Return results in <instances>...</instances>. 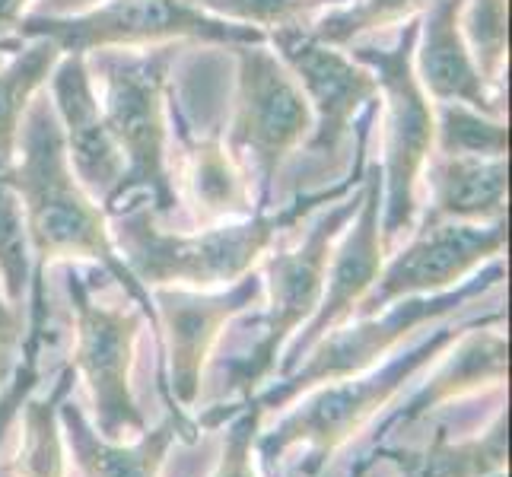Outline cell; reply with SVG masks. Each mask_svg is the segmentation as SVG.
<instances>
[{"label":"cell","instance_id":"cell-20","mask_svg":"<svg viewBox=\"0 0 512 477\" xmlns=\"http://www.w3.org/2000/svg\"><path fill=\"white\" fill-rule=\"evenodd\" d=\"M182 185L191 214L201 226L252 217V185L236 166V159L229 156L217 131H207L201 137L185 134Z\"/></svg>","mask_w":512,"mask_h":477},{"label":"cell","instance_id":"cell-22","mask_svg":"<svg viewBox=\"0 0 512 477\" xmlns=\"http://www.w3.org/2000/svg\"><path fill=\"white\" fill-rule=\"evenodd\" d=\"M64 51L48 39H32L20 45L7 61H0V169L13 166L16 137L29 102L48 83Z\"/></svg>","mask_w":512,"mask_h":477},{"label":"cell","instance_id":"cell-31","mask_svg":"<svg viewBox=\"0 0 512 477\" xmlns=\"http://www.w3.org/2000/svg\"><path fill=\"white\" fill-rule=\"evenodd\" d=\"M26 331L29 325H26L23 306H13L4 296V290H0V392H4V385L13 379L16 366H20Z\"/></svg>","mask_w":512,"mask_h":477},{"label":"cell","instance_id":"cell-1","mask_svg":"<svg viewBox=\"0 0 512 477\" xmlns=\"http://www.w3.org/2000/svg\"><path fill=\"white\" fill-rule=\"evenodd\" d=\"M7 179L16 188L26 214V233L32 245V293H45V271L55 261H96L112 274L115 284L131 296L137 309H144L156 328L153 296L140 287L134 274L118 258L105 210L83 191L74 169L67 163L61 125L48 93L35 96L23 115L16 156L7 169Z\"/></svg>","mask_w":512,"mask_h":477},{"label":"cell","instance_id":"cell-15","mask_svg":"<svg viewBox=\"0 0 512 477\" xmlns=\"http://www.w3.org/2000/svg\"><path fill=\"white\" fill-rule=\"evenodd\" d=\"M51 105H55L67 163L74 169L83 191L105 210L125 172V159L102 118L96 77L90 74L86 55H61L51 70Z\"/></svg>","mask_w":512,"mask_h":477},{"label":"cell","instance_id":"cell-14","mask_svg":"<svg viewBox=\"0 0 512 477\" xmlns=\"http://www.w3.org/2000/svg\"><path fill=\"white\" fill-rule=\"evenodd\" d=\"M385 264V245H382V175L379 166H373L363 179L360 207L353 220L344 229V239L338 249L331 252L325 290L319 299V309L296 334L290 344V357L280 363V379L290 376L293 369L303 363L306 353L319 344L328 331L350 322L357 312L360 299L376 284V277Z\"/></svg>","mask_w":512,"mask_h":477},{"label":"cell","instance_id":"cell-33","mask_svg":"<svg viewBox=\"0 0 512 477\" xmlns=\"http://www.w3.org/2000/svg\"><path fill=\"white\" fill-rule=\"evenodd\" d=\"M102 0H39L32 10V16H77L99 7Z\"/></svg>","mask_w":512,"mask_h":477},{"label":"cell","instance_id":"cell-23","mask_svg":"<svg viewBox=\"0 0 512 477\" xmlns=\"http://www.w3.org/2000/svg\"><path fill=\"white\" fill-rule=\"evenodd\" d=\"M74 388V369H64L48 398H26L23 401V443L10 465L13 477H64V439L58 404Z\"/></svg>","mask_w":512,"mask_h":477},{"label":"cell","instance_id":"cell-24","mask_svg":"<svg viewBox=\"0 0 512 477\" xmlns=\"http://www.w3.org/2000/svg\"><path fill=\"white\" fill-rule=\"evenodd\" d=\"M433 153L471 156V159H506L509 128L506 118L487 115L462 102H433Z\"/></svg>","mask_w":512,"mask_h":477},{"label":"cell","instance_id":"cell-16","mask_svg":"<svg viewBox=\"0 0 512 477\" xmlns=\"http://www.w3.org/2000/svg\"><path fill=\"white\" fill-rule=\"evenodd\" d=\"M465 0H427L420 10L414 45V74L433 102H462L503 118V99L490 93L462 35Z\"/></svg>","mask_w":512,"mask_h":477},{"label":"cell","instance_id":"cell-30","mask_svg":"<svg viewBox=\"0 0 512 477\" xmlns=\"http://www.w3.org/2000/svg\"><path fill=\"white\" fill-rule=\"evenodd\" d=\"M42 338H45V334L26 331V344H23V363L16 366L13 379L4 385V392H0V446L7 443L10 427H13V420L20 417L23 401H26V398L35 392V385H39Z\"/></svg>","mask_w":512,"mask_h":477},{"label":"cell","instance_id":"cell-11","mask_svg":"<svg viewBox=\"0 0 512 477\" xmlns=\"http://www.w3.org/2000/svg\"><path fill=\"white\" fill-rule=\"evenodd\" d=\"M411 242L382 264L376 284L360 299L353 318L376 315L401 299L439 296L452 287H462L465 277L481 271L484 264L503 258L506 220L500 223H423L411 229Z\"/></svg>","mask_w":512,"mask_h":477},{"label":"cell","instance_id":"cell-21","mask_svg":"<svg viewBox=\"0 0 512 477\" xmlns=\"http://www.w3.org/2000/svg\"><path fill=\"white\" fill-rule=\"evenodd\" d=\"M401 477H493L506 471L509 458V414L500 411L484 436L449 439L436 427L433 443L423 452H395Z\"/></svg>","mask_w":512,"mask_h":477},{"label":"cell","instance_id":"cell-34","mask_svg":"<svg viewBox=\"0 0 512 477\" xmlns=\"http://www.w3.org/2000/svg\"><path fill=\"white\" fill-rule=\"evenodd\" d=\"M376 465V458L369 455V458H357V462H353V468H350V477H366V471Z\"/></svg>","mask_w":512,"mask_h":477},{"label":"cell","instance_id":"cell-5","mask_svg":"<svg viewBox=\"0 0 512 477\" xmlns=\"http://www.w3.org/2000/svg\"><path fill=\"white\" fill-rule=\"evenodd\" d=\"M420 13L401 23L392 45H347V55L373 70L376 90L382 99V245H392L408 236L417 220V185L423 166L433 153V102L423 93L414 74V45H417Z\"/></svg>","mask_w":512,"mask_h":477},{"label":"cell","instance_id":"cell-13","mask_svg":"<svg viewBox=\"0 0 512 477\" xmlns=\"http://www.w3.org/2000/svg\"><path fill=\"white\" fill-rule=\"evenodd\" d=\"M264 284L261 274L249 271L229 284L226 293L210 290H185V287H156L153 312L156 328L166 334L169 357V388L172 411L182 417V408H191L204 385V363L214 350L220 331L233 315L261 303Z\"/></svg>","mask_w":512,"mask_h":477},{"label":"cell","instance_id":"cell-17","mask_svg":"<svg viewBox=\"0 0 512 477\" xmlns=\"http://www.w3.org/2000/svg\"><path fill=\"white\" fill-rule=\"evenodd\" d=\"M500 312L484 318L478 325H468L452 341V353L443 357V366L423 382L411 395L408 404H401L398 427H411V423L430 417L433 411L446 408L452 398H462L474 388L484 385H503L509 373V344L500 331Z\"/></svg>","mask_w":512,"mask_h":477},{"label":"cell","instance_id":"cell-26","mask_svg":"<svg viewBox=\"0 0 512 477\" xmlns=\"http://www.w3.org/2000/svg\"><path fill=\"white\" fill-rule=\"evenodd\" d=\"M32 284V245L26 214L7 172H0V290L13 306H23Z\"/></svg>","mask_w":512,"mask_h":477},{"label":"cell","instance_id":"cell-19","mask_svg":"<svg viewBox=\"0 0 512 477\" xmlns=\"http://www.w3.org/2000/svg\"><path fill=\"white\" fill-rule=\"evenodd\" d=\"M427 217L423 223H500L506 220V159H471L430 153L427 166Z\"/></svg>","mask_w":512,"mask_h":477},{"label":"cell","instance_id":"cell-4","mask_svg":"<svg viewBox=\"0 0 512 477\" xmlns=\"http://www.w3.org/2000/svg\"><path fill=\"white\" fill-rule=\"evenodd\" d=\"M462 331V325H443L427 338H420V344H414L408 353L392 357L382 369L322 385L293 414L280 420L271 433L255 439V449L268 477H277L284 458L296 449H306L303 462L296 465V474L319 477L334 452L344 449L369 420L385 411L404 392V385L420 376L439 353L449 350Z\"/></svg>","mask_w":512,"mask_h":477},{"label":"cell","instance_id":"cell-7","mask_svg":"<svg viewBox=\"0 0 512 477\" xmlns=\"http://www.w3.org/2000/svg\"><path fill=\"white\" fill-rule=\"evenodd\" d=\"M503 280V258L490 261L481 268L478 277L465 280L455 293H439V296H414L401 299V306H388L376 315L353 318V325H338L328 331L325 338L306 353V363H299L290 376L280 379L271 392L255 398L261 414L284 408L287 401L299 398L315 385L341 382L350 376L369 373L382 357L404 344V338H417L420 328H430L449 312H458L471 306L474 299H481L490 287H497Z\"/></svg>","mask_w":512,"mask_h":477},{"label":"cell","instance_id":"cell-12","mask_svg":"<svg viewBox=\"0 0 512 477\" xmlns=\"http://www.w3.org/2000/svg\"><path fill=\"white\" fill-rule=\"evenodd\" d=\"M268 45L287 64L312 109V131L303 144L309 159L338 156L366 105L379 102L373 70L357 64L344 48L315 42L303 26L271 29Z\"/></svg>","mask_w":512,"mask_h":477},{"label":"cell","instance_id":"cell-18","mask_svg":"<svg viewBox=\"0 0 512 477\" xmlns=\"http://www.w3.org/2000/svg\"><path fill=\"white\" fill-rule=\"evenodd\" d=\"M58 420H61V436L67 439V449L74 455V465L80 468L83 477H160L166 455L175 436H182L185 443H194V430L188 420H179L175 414L166 417L163 427L153 433L144 430L137 443H109V439L96 436V427L83 417L80 404L64 395L58 404Z\"/></svg>","mask_w":512,"mask_h":477},{"label":"cell","instance_id":"cell-6","mask_svg":"<svg viewBox=\"0 0 512 477\" xmlns=\"http://www.w3.org/2000/svg\"><path fill=\"white\" fill-rule=\"evenodd\" d=\"M236 55V105L229 118L226 150L249 179L255 204H271L277 172L309 140L312 109L287 64L268 42L233 45Z\"/></svg>","mask_w":512,"mask_h":477},{"label":"cell","instance_id":"cell-32","mask_svg":"<svg viewBox=\"0 0 512 477\" xmlns=\"http://www.w3.org/2000/svg\"><path fill=\"white\" fill-rule=\"evenodd\" d=\"M35 0H0V42H10Z\"/></svg>","mask_w":512,"mask_h":477},{"label":"cell","instance_id":"cell-27","mask_svg":"<svg viewBox=\"0 0 512 477\" xmlns=\"http://www.w3.org/2000/svg\"><path fill=\"white\" fill-rule=\"evenodd\" d=\"M458 23L484 83L500 96L506 67V0H465Z\"/></svg>","mask_w":512,"mask_h":477},{"label":"cell","instance_id":"cell-9","mask_svg":"<svg viewBox=\"0 0 512 477\" xmlns=\"http://www.w3.org/2000/svg\"><path fill=\"white\" fill-rule=\"evenodd\" d=\"M16 39H48L64 55H90L102 48H150L166 42L261 45L268 32L210 16L191 0H102L77 16H23Z\"/></svg>","mask_w":512,"mask_h":477},{"label":"cell","instance_id":"cell-35","mask_svg":"<svg viewBox=\"0 0 512 477\" xmlns=\"http://www.w3.org/2000/svg\"><path fill=\"white\" fill-rule=\"evenodd\" d=\"M0 172H7V169H0Z\"/></svg>","mask_w":512,"mask_h":477},{"label":"cell","instance_id":"cell-25","mask_svg":"<svg viewBox=\"0 0 512 477\" xmlns=\"http://www.w3.org/2000/svg\"><path fill=\"white\" fill-rule=\"evenodd\" d=\"M423 7H427V0H344V4L319 13L303 29L315 42L347 48L369 32L401 26L404 20L417 16Z\"/></svg>","mask_w":512,"mask_h":477},{"label":"cell","instance_id":"cell-29","mask_svg":"<svg viewBox=\"0 0 512 477\" xmlns=\"http://www.w3.org/2000/svg\"><path fill=\"white\" fill-rule=\"evenodd\" d=\"M261 408L252 404H242L233 414V420L226 423V430L220 436V452H217V468L210 477H258L255 471V439L261 427Z\"/></svg>","mask_w":512,"mask_h":477},{"label":"cell","instance_id":"cell-3","mask_svg":"<svg viewBox=\"0 0 512 477\" xmlns=\"http://www.w3.org/2000/svg\"><path fill=\"white\" fill-rule=\"evenodd\" d=\"M175 61H179L175 42L150 48H102L86 55L90 74L99 77L102 86V118L125 159V172L105 210H115L121 198L144 194L160 223L175 217L179 191L169 169L166 118V90Z\"/></svg>","mask_w":512,"mask_h":477},{"label":"cell","instance_id":"cell-8","mask_svg":"<svg viewBox=\"0 0 512 477\" xmlns=\"http://www.w3.org/2000/svg\"><path fill=\"white\" fill-rule=\"evenodd\" d=\"M360 194L363 182L360 188H353L344 198L328 204V210H322V217L309 226V233L293 249H284L268 258L261 277L264 293H268V312L261 318V334L242 357H233L226 363V385L220 392L223 398H252L255 388L277 369L280 347L319 309L334 242H338V236L347 229L353 214H357Z\"/></svg>","mask_w":512,"mask_h":477},{"label":"cell","instance_id":"cell-28","mask_svg":"<svg viewBox=\"0 0 512 477\" xmlns=\"http://www.w3.org/2000/svg\"><path fill=\"white\" fill-rule=\"evenodd\" d=\"M191 4L210 16H220V20L271 32L287 26H309L322 10L338 7L344 0H191Z\"/></svg>","mask_w":512,"mask_h":477},{"label":"cell","instance_id":"cell-2","mask_svg":"<svg viewBox=\"0 0 512 477\" xmlns=\"http://www.w3.org/2000/svg\"><path fill=\"white\" fill-rule=\"evenodd\" d=\"M363 140L366 128L357 134V166L341 185L319 194H303L280 210H261L255 217L229 220L217 226H201L194 233L166 229L153 217L147 204L112 210L115 226H109L112 245L125 268L134 274L140 287H185V290H214L236 284L239 277L255 271L258 258L271 249L280 233L293 229L319 204L344 198L363 182Z\"/></svg>","mask_w":512,"mask_h":477},{"label":"cell","instance_id":"cell-10","mask_svg":"<svg viewBox=\"0 0 512 477\" xmlns=\"http://www.w3.org/2000/svg\"><path fill=\"white\" fill-rule=\"evenodd\" d=\"M67 296L77 338L70 369L80 373L90 388L99 436L109 443H125V436H140L147 430L134 398V353L147 315L128 303H99L86 277L74 268H67Z\"/></svg>","mask_w":512,"mask_h":477}]
</instances>
